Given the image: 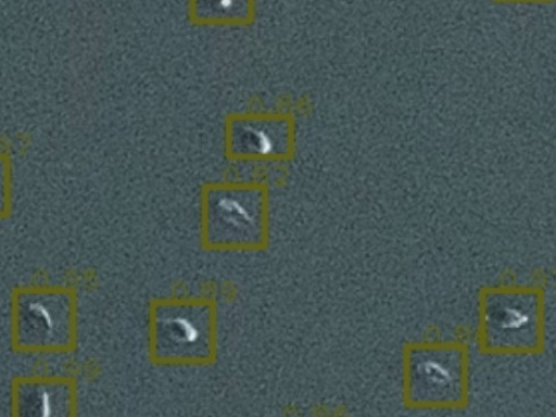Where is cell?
Wrapping results in <instances>:
<instances>
[{"label":"cell","mask_w":556,"mask_h":417,"mask_svg":"<svg viewBox=\"0 0 556 417\" xmlns=\"http://www.w3.org/2000/svg\"><path fill=\"white\" fill-rule=\"evenodd\" d=\"M13 340L20 351H72L77 341V301L71 289L25 288L13 304Z\"/></svg>","instance_id":"277c9868"},{"label":"cell","mask_w":556,"mask_h":417,"mask_svg":"<svg viewBox=\"0 0 556 417\" xmlns=\"http://www.w3.org/2000/svg\"><path fill=\"white\" fill-rule=\"evenodd\" d=\"M11 417H78L76 382L63 377H24L13 383Z\"/></svg>","instance_id":"8992f818"},{"label":"cell","mask_w":556,"mask_h":417,"mask_svg":"<svg viewBox=\"0 0 556 417\" xmlns=\"http://www.w3.org/2000/svg\"><path fill=\"white\" fill-rule=\"evenodd\" d=\"M471 359L467 345L453 341L408 343L402 355V399L418 410H458L470 403Z\"/></svg>","instance_id":"3957f363"},{"label":"cell","mask_w":556,"mask_h":417,"mask_svg":"<svg viewBox=\"0 0 556 417\" xmlns=\"http://www.w3.org/2000/svg\"><path fill=\"white\" fill-rule=\"evenodd\" d=\"M477 341L489 355L530 356L546 346L545 292L532 285H500L479 293Z\"/></svg>","instance_id":"7a4b0ae2"},{"label":"cell","mask_w":556,"mask_h":417,"mask_svg":"<svg viewBox=\"0 0 556 417\" xmlns=\"http://www.w3.org/2000/svg\"><path fill=\"white\" fill-rule=\"evenodd\" d=\"M269 241L268 206L256 191L213 192L204 202L203 243L212 251H258Z\"/></svg>","instance_id":"5b68a950"},{"label":"cell","mask_w":556,"mask_h":417,"mask_svg":"<svg viewBox=\"0 0 556 417\" xmlns=\"http://www.w3.org/2000/svg\"><path fill=\"white\" fill-rule=\"evenodd\" d=\"M219 354L218 307L208 296L156 298L149 308V359L156 366L208 367Z\"/></svg>","instance_id":"6da1fadb"}]
</instances>
